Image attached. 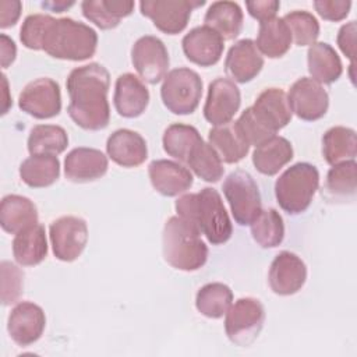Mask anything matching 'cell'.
Masks as SVG:
<instances>
[{
  "label": "cell",
  "mask_w": 357,
  "mask_h": 357,
  "mask_svg": "<svg viewBox=\"0 0 357 357\" xmlns=\"http://www.w3.org/2000/svg\"><path fill=\"white\" fill-rule=\"evenodd\" d=\"M109 85L110 74L99 63H89L71 70L66 82L70 96L67 112L78 127L89 131L107 127L110 121Z\"/></svg>",
  "instance_id": "cell-1"
},
{
  "label": "cell",
  "mask_w": 357,
  "mask_h": 357,
  "mask_svg": "<svg viewBox=\"0 0 357 357\" xmlns=\"http://www.w3.org/2000/svg\"><path fill=\"white\" fill-rule=\"evenodd\" d=\"M174 206L177 215L194 225L211 244L219 245L231 237V220L215 188L205 187L199 192L184 194Z\"/></svg>",
  "instance_id": "cell-2"
},
{
  "label": "cell",
  "mask_w": 357,
  "mask_h": 357,
  "mask_svg": "<svg viewBox=\"0 0 357 357\" xmlns=\"http://www.w3.org/2000/svg\"><path fill=\"white\" fill-rule=\"evenodd\" d=\"M162 252L170 266L184 272L198 271L208 259V247L199 230L178 215L169 218L165 223Z\"/></svg>",
  "instance_id": "cell-3"
},
{
  "label": "cell",
  "mask_w": 357,
  "mask_h": 357,
  "mask_svg": "<svg viewBox=\"0 0 357 357\" xmlns=\"http://www.w3.org/2000/svg\"><path fill=\"white\" fill-rule=\"evenodd\" d=\"M96 47V31L73 18H53L42 43V50L49 56L70 61H82L92 57Z\"/></svg>",
  "instance_id": "cell-4"
},
{
  "label": "cell",
  "mask_w": 357,
  "mask_h": 357,
  "mask_svg": "<svg viewBox=\"0 0 357 357\" xmlns=\"http://www.w3.org/2000/svg\"><path fill=\"white\" fill-rule=\"evenodd\" d=\"M319 185L318 169L307 162L287 167L275 183V197L279 206L289 215L307 211Z\"/></svg>",
  "instance_id": "cell-5"
},
{
  "label": "cell",
  "mask_w": 357,
  "mask_h": 357,
  "mask_svg": "<svg viewBox=\"0 0 357 357\" xmlns=\"http://www.w3.org/2000/svg\"><path fill=\"white\" fill-rule=\"evenodd\" d=\"M202 96V79L191 68L178 67L169 71L162 82L160 98L173 114H191Z\"/></svg>",
  "instance_id": "cell-6"
},
{
  "label": "cell",
  "mask_w": 357,
  "mask_h": 357,
  "mask_svg": "<svg viewBox=\"0 0 357 357\" xmlns=\"http://www.w3.org/2000/svg\"><path fill=\"white\" fill-rule=\"evenodd\" d=\"M222 190L236 223L251 225L262 211L259 188L252 176L245 170H234L225 178Z\"/></svg>",
  "instance_id": "cell-7"
},
{
  "label": "cell",
  "mask_w": 357,
  "mask_h": 357,
  "mask_svg": "<svg viewBox=\"0 0 357 357\" xmlns=\"http://www.w3.org/2000/svg\"><path fill=\"white\" fill-rule=\"evenodd\" d=\"M264 322L265 308L262 303L252 297H243L227 310L225 332L231 343L247 347L258 337Z\"/></svg>",
  "instance_id": "cell-8"
},
{
  "label": "cell",
  "mask_w": 357,
  "mask_h": 357,
  "mask_svg": "<svg viewBox=\"0 0 357 357\" xmlns=\"http://www.w3.org/2000/svg\"><path fill=\"white\" fill-rule=\"evenodd\" d=\"M204 4V0H145L139 3V10L159 31L176 35L184 31L192 10Z\"/></svg>",
  "instance_id": "cell-9"
},
{
  "label": "cell",
  "mask_w": 357,
  "mask_h": 357,
  "mask_svg": "<svg viewBox=\"0 0 357 357\" xmlns=\"http://www.w3.org/2000/svg\"><path fill=\"white\" fill-rule=\"evenodd\" d=\"M53 254L63 262L75 261L88 243V226L82 218L61 216L49 227Z\"/></svg>",
  "instance_id": "cell-10"
},
{
  "label": "cell",
  "mask_w": 357,
  "mask_h": 357,
  "mask_svg": "<svg viewBox=\"0 0 357 357\" xmlns=\"http://www.w3.org/2000/svg\"><path fill=\"white\" fill-rule=\"evenodd\" d=\"M131 61L141 79L148 84L160 82L170 64L165 43L152 35L141 36L131 47Z\"/></svg>",
  "instance_id": "cell-11"
},
{
  "label": "cell",
  "mask_w": 357,
  "mask_h": 357,
  "mask_svg": "<svg viewBox=\"0 0 357 357\" xmlns=\"http://www.w3.org/2000/svg\"><path fill=\"white\" fill-rule=\"evenodd\" d=\"M18 106L22 112L39 120L57 116L61 110L59 84L47 77L31 81L20 93Z\"/></svg>",
  "instance_id": "cell-12"
},
{
  "label": "cell",
  "mask_w": 357,
  "mask_h": 357,
  "mask_svg": "<svg viewBox=\"0 0 357 357\" xmlns=\"http://www.w3.org/2000/svg\"><path fill=\"white\" fill-rule=\"evenodd\" d=\"M287 102L291 113L304 121L324 117L329 107V95L322 84L308 77L298 78L289 89Z\"/></svg>",
  "instance_id": "cell-13"
},
{
  "label": "cell",
  "mask_w": 357,
  "mask_h": 357,
  "mask_svg": "<svg viewBox=\"0 0 357 357\" xmlns=\"http://www.w3.org/2000/svg\"><path fill=\"white\" fill-rule=\"evenodd\" d=\"M241 105L238 86L230 78L219 77L209 84L204 117L212 126H222L234 117Z\"/></svg>",
  "instance_id": "cell-14"
},
{
  "label": "cell",
  "mask_w": 357,
  "mask_h": 357,
  "mask_svg": "<svg viewBox=\"0 0 357 357\" xmlns=\"http://www.w3.org/2000/svg\"><path fill=\"white\" fill-rule=\"evenodd\" d=\"M305 279L307 266L304 261L294 252H279L269 266L268 282L275 294L291 296L304 286Z\"/></svg>",
  "instance_id": "cell-15"
},
{
  "label": "cell",
  "mask_w": 357,
  "mask_h": 357,
  "mask_svg": "<svg viewBox=\"0 0 357 357\" xmlns=\"http://www.w3.org/2000/svg\"><path fill=\"white\" fill-rule=\"evenodd\" d=\"M46 317L43 310L31 301L18 303L10 312L7 331L10 337L18 346H29L35 343L43 333Z\"/></svg>",
  "instance_id": "cell-16"
},
{
  "label": "cell",
  "mask_w": 357,
  "mask_h": 357,
  "mask_svg": "<svg viewBox=\"0 0 357 357\" xmlns=\"http://www.w3.org/2000/svg\"><path fill=\"white\" fill-rule=\"evenodd\" d=\"M181 45L185 57L201 67H211L216 64L225 49L223 38L206 25L192 28L184 35Z\"/></svg>",
  "instance_id": "cell-17"
},
{
  "label": "cell",
  "mask_w": 357,
  "mask_h": 357,
  "mask_svg": "<svg viewBox=\"0 0 357 357\" xmlns=\"http://www.w3.org/2000/svg\"><path fill=\"white\" fill-rule=\"evenodd\" d=\"M257 121L273 135L291 120L287 95L280 88H266L250 106Z\"/></svg>",
  "instance_id": "cell-18"
},
{
  "label": "cell",
  "mask_w": 357,
  "mask_h": 357,
  "mask_svg": "<svg viewBox=\"0 0 357 357\" xmlns=\"http://www.w3.org/2000/svg\"><path fill=\"white\" fill-rule=\"evenodd\" d=\"M107 167V156L95 148H74L64 159V174L73 183L98 180L106 174Z\"/></svg>",
  "instance_id": "cell-19"
},
{
  "label": "cell",
  "mask_w": 357,
  "mask_h": 357,
  "mask_svg": "<svg viewBox=\"0 0 357 357\" xmlns=\"http://www.w3.org/2000/svg\"><path fill=\"white\" fill-rule=\"evenodd\" d=\"M264 67V57L252 39L237 40L227 52L225 71L231 81L245 84L254 79Z\"/></svg>",
  "instance_id": "cell-20"
},
{
  "label": "cell",
  "mask_w": 357,
  "mask_h": 357,
  "mask_svg": "<svg viewBox=\"0 0 357 357\" xmlns=\"http://www.w3.org/2000/svg\"><path fill=\"white\" fill-rule=\"evenodd\" d=\"M148 174L152 187L165 197L183 194L194 183L192 174L185 166L167 159L151 162L148 166Z\"/></svg>",
  "instance_id": "cell-21"
},
{
  "label": "cell",
  "mask_w": 357,
  "mask_h": 357,
  "mask_svg": "<svg viewBox=\"0 0 357 357\" xmlns=\"http://www.w3.org/2000/svg\"><path fill=\"white\" fill-rule=\"evenodd\" d=\"M107 156L123 167H137L148 158L146 141L141 134L128 128L112 132L106 141Z\"/></svg>",
  "instance_id": "cell-22"
},
{
  "label": "cell",
  "mask_w": 357,
  "mask_h": 357,
  "mask_svg": "<svg viewBox=\"0 0 357 357\" xmlns=\"http://www.w3.org/2000/svg\"><path fill=\"white\" fill-rule=\"evenodd\" d=\"M117 113L126 119L141 116L149 103V91L137 75L124 73L119 75L113 96Z\"/></svg>",
  "instance_id": "cell-23"
},
{
  "label": "cell",
  "mask_w": 357,
  "mask_h": 357,
  "mask_svg": "<svg viewBox=\"0 0 357 357\" xmlns=\"http://www.w3.org/2000/svg\"><path fill=\"white\" fill-rule=\"evenodd\" d=\"M208 141L218 152L222 162L226 163L240 162L250 151V144L243 137L236 121H229L211 128L208 132Z\"/></svg>",
  "instance_id": "cell-24"
},
{
  "label": "cell",
  "mask_w": 357,
  "mask_h": 357,
  "mask_svg": "<svg viewBox=\"0 0 357 357\" xmlns=\"http://www.w3.org/2000/svg\"><path fill=\"white\" fill-rule=\"evenodd\" d=\"M36 223L38 209L29 198L17 194L3 197L0 202V225L4 231L17 234Z\"/></svg>",
  "instance_id": "cell-25"
},
{
  "label": "cell",
  "mask_w": 357,
  "mask_h": 357,
  "mask_svg": "<svg viewBox=\"0 0 357 357\" xmlns=\"http://www.w3.org/2000/svg\"><path fill=\"white\" fill-rule=\"evenodd\" d=\"M13 255L22 266H35L40 264L47 255L45 227L36 223L17 233L13 240Z\"/></svg>",
  "instance_id": "cell-26"
},
{
  "label": "cell",
  "mask_w": 357,
  "mask_h": 357,
  "mask_svg": "<svg viewBox=\"0 0 357 357\" xmlns=\"http://www.w3.org/2000/svg\"><path fill=\"white\" fill-rule=\"evenodd\" d=\"M307 64L311 78L319 84H332L343 73L340 57L326 42H315L308 47Z\"/></svg>",
  "instance_id": "cell-27"
},
{
  "label": "cell",
  "mask_w": 357,
  "mask_h": 357,
  "mask_svg": "<svg viewBox=\"0 0 357 357\" xmlns=\"http://www.w3.org/2000/svg\"><path fill=\"white\" fill-rule=\"evenodd\" d=\"M293 159V146L284 137H272L255 146L252 152V165L265 176L276 174L284 165Z\"/></svg>",
  "instance_id": "cell-28"
},
{
  "label": "cell",
  "mask_w": 357,
  "mask_h": 357,
  "mask_svg": "<svg viewBox=\"0 0 357 357\" xmlns=\"http://www.w3.org/2000/svg\"><path fill=\"white\" fill-rule=\"evenodd\" d=\"M134 1L126 0H85L81 3L82 14L100 29L116 28L121 18L134 10Z\"/></svg>",
  "instance_id": "cell-29"
},
{
  "label": "cell",
  "mask_w": 357,
  "mask_h": 357,
  "mask_svg": "<svg viewBox=\"0 0 357 357\" xmlns=\"http://www.w3.org/2000/svg\"><path fill=\"white\" fill-rule=\"evenodd\" d=\"M243 11L234 1H215L209 6L204 17V25L218 32L223 40L238 36L243 28Z\"/></svg>",
  "instance_id": "cell-30"
},
{
  "label": "cell",
  "mask_w": 357,
  "mask_h": 357,
  "mask_svg": "<svg viewBox=\"0 0 357 357\" xmlns=\"http://www.w3.org/2000/svg\"><path fill=\"white\" fill-rule=\"evenodd\" d=\"M322 155L326 163L337 165L354 160L357 155V135L353 128L335 126L322 137Z\"/></svg>",
  "instance_id": "cell-31"
},
{
  "label": "cell",
  "mask_w": 357,
  "mask_h": 357,
  "mask_svg": "<svg viewBox=\"0 0 357 357\" xmlns=\"http://www.w3.org/2000/svg\"><path fill=\"white\" fill-rule=\"evenodd\" d=\"M291 33L283 18H272L259 22L257 47L261 54L269 59H279L284 56L291 46Z\"/></svg>",
  "instance_id": "cell-32"
},
{
  "label": "cell",
  "mask_w": 357,
  "mask_h": 357,
  "mask_svg": "<svg viewBox=\"0 0 357 357\" xmlns=\"http://www.w3.org/2000/svg\"><path fill=\"white\" fill-rule=\"evenodd\" d=\"M60 176V162L56 155H31L20 165L21 180L32 188L49 187Z\"/></svg>",
  "instance_id": "cell-33"
},
{
  "label": "cell",
  "mask_w": 357,
  "mask_h": 357,
  "mask_svg": "<svg viewBox=\"0 0 357 357\" xmlns=\"http://www.w3.org/2000/svg\"><path fill=\"white\" fill-rule=\"evenodd\" d=\"M325 195L332 201H346L356 197L357 190V163L347 160L333 165L325 181Z\"/></svg>",
  "instance_id": "cell-34"
},
{
  "label": "cell",
  "mask_w": 357,
  "mask_h": 357,
  "mask_svg": "<svg viewBox=\"0 0 357 357\" xmlns=\"http://www.w3.org/2000/svg\"><path fill=\"white\" fill-rule=\"evenodd\" d=\"M28 151L31 155H59L68 145L66 130L54 124H38L28 135Z\"/></svg>",
  "instance_id": "cell-35"
},
{
  "label": "cell",
  "mask_w": 357,
  "mask_h": 357,
  "mask_svg": "<svg viewBox=\"0 0 357 357\" xmlns=\"http://www.w3.org/2000/svg\"><path fill=\"white\" fill-rule=\"evenodd\" d=\"M233 304L231 289L220 282H213L202 286L195 297L198 312L208 318H222Z\"/></svg>",
  "instance_id": "cell-36"
},
{
  "label": "cell",
  "mask_w": 357,
  "mask_h": 357,
  "mask_svg": "<svg viewBox=\"0 0 357 357\" xmlns=\"http://www.w3.org/2000/svg\"><path fill=\"white\" fill-rule=\"evenodd\" d=\"M199 141H202V137L198 132V130L192 126L181 123L170 124L165 130L162 138L165 152L183 163L187 162L192 148Z\"/></svg>",
  "instance_id": "cell-37"
},
{
  "label": "cell",
  "mask_w": 357,
  "mask_h": 357,
  "mask_svg": "<svg viewBox=\"0 0 357 357\" xmlns=\"http://www.w3.org/2000/svg\"><path fill=\"white\" fill-rule=\"evenodd\" d=\"M185 165L204 181L216 183L222 178L225 167L220 156L209 142L199 141L191 151Z\"/></svg>",
  "instance_id": "cell-38"
},
{
  "label": "cell",
  "mask_w": 357,
  "mask_h": 357,
  "mask_svg": "<svg viewBox=\"0 0 357 357\" xmlns=\"http://www.w3.org/2000/svg\"><path fill=\"white\" fill-rule=\"evenodd\" d=\"M250 226L254 241L262 248H275L284 238L283 218L273 208L262 209Z\"/></svg>",
  "instance_id": "cell-39"
},
{
  "label": "cell",
  "mask_w": 357,
  "mask_h": 357,
  "mask_svg": "<svg viewBox=\"0 0 357 357\" xmlns=\"http://www.w3.org/2000/svg\"><path fill=\"white\" fill-rule=\"evenodd\" d=\"M297 46H311L319 36V22L308 11L296 10L283 17Z\"/></svg>",
  "instance_id": "cell-40"
},
{
  "label": "cell",
  "mask_w": 357,
  "mask_h": 357,
  "mask_svg": "<svg viewBox=\"0 0 357 357\" xmlns=\"http://www.w3.org/2000/svg\"><path fill=\"white\" fill-rule=\"evenodd\" d=\"M53 17L47 14H32L28 15L21 26L20 39L26 49L42 50L43 38Z\"/></svg>",
  "instance_id": "cell-41"
},
{
  "label": "cell",
  "mask_w": 357,
  "mask_h": 357,
  "mask_svg": "<svg viewBox=\"0 0 357 357\" xmlns=\"http://www.w3.org/2000/svg\"><path fill=\"white\" fill-rule=\"evenodd\" d=\"M1 272V303L10 305L15 303L22 294L24 273L10 261H3L0 265Z\"/></svg>",
  "instance_id": "cell-42"
},
{
  "label": "cell",
  "mask_w": 357,
  "mask_h": 357,
  "mask_svg": "<svg viewBox=\"0 0 357 357\" xmlns=\"http://www.w3.org/2000/svg\"><path fill=\"white\" fill-rule=\"evenodd\" d=\"M317 13L326 21H342L349 15L351 1L349 0H318L314 1Z\"/></svg>",
  "instance_id": "cell-43"
},
{
  "label": "cell",
  "mask_w": 357,
  "mask_h": 357,
  "mask_svg": "<svg viewBox=\"0 0 357 357\" xmlns=\"http://www.w3.org/2000/svg\"><path fill=\"white\" fill-rule=\"evenodd\" d=\"M337 46L342 53L350 59L351 67H354V56H356V21H350L340 26L337 33Z\"/></svg>",
  "instance_id": "cell-44"
},
{
  "label": "cell",
  "mask_w": 357,
  "mask_h": 357,
  "mask_svg": "<svg viewBox=\"0 0 357 357\" xmlns=\"http://www.w3.org/2000/svg\"><path fill=\"white\" fill-rule=\"evenodd\" d=\"M245 7L252 18L258 20L259 22H264V21L275 18V15L280 7V1H278V0L247 1Z\"/></svg>",
  "instance_id": "cell-45"
},
{
  "label": "cell",
  "mask_w": 357,
  "mask_h": 357,
  "mask_svg": "<svg viewBox=\"0 0 357 357\" xmlns=\"http://www.w3.org/2000/svg\"><path fill=\"white\" fill-rule=\"evenodd\" d=\"M22 11V3L18 0H1L0 1V28H8L15 25Z\"/></svg>",
  "instance_id": "cell-46"
},
{
  "label": "cell",
  "mask_w": 357,
  "mask_h": 357,
  "mask_svg": "<svg viewBox=\"0 0 357 357\" xmlns=\"http://www.w3.org/2000/svg\"><path fill=\"white\" fill-rule=\"evenodd\" d=\"M0 47H1V67L7 68L17 56V47L11 38L1 33L0 35Z\"/></svg>",
  "instance_id": "cell-47"
},
{
  "label": "cell",
  "mask_w": 357,
  "mask_h": 357,
  "mask_svg": "<svg viewBox=\"0 0 357 357\" xmlns=\"http://www.w3.org/2000/svg\"><path fill=\"white\" fill-rule=\"evenodd\" d=\"M71 6H74V1H43L42 7L49 10V11H56V13H63L64 10L70 8Z\"/></svg>",
  "instance_id": "cell-48"
}]
</instances>
